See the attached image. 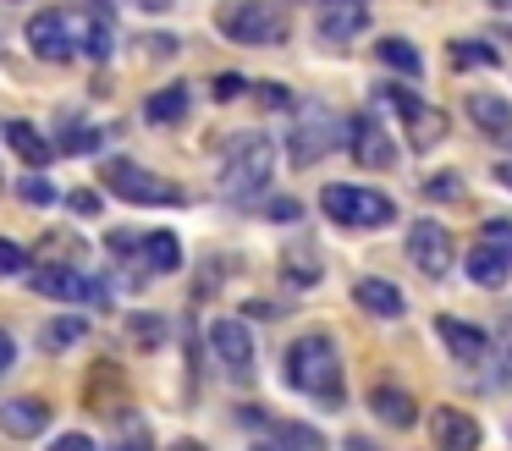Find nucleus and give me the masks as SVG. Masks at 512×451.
I'll return each mask as SVG.
<instances>
[{"mask_svg": "<svg viewBox=\"0 0 512 451\" xmlns=\"http://www.w3.org/2000/svg\"><path fill=\"white\" fill-rule=\"evenodd\" d=\"M287 385L303 391L309 402L320 407H342L347 402V385H342V352L325 330H309L287 347Z\"/></svg>", "mask_w": 512, "mask_h": 451, "instance_id": "1", "label": "nucleus"}, {"mask_svg": "<svg viewBox=\"0 0 512 451\" xmlns=\"http://www.w3.org/2000/svg\"><path fill=\"white\" fill-rule=\"evenodd\" d=\"M270 176H276V143L265 132H232L221 160V193L232 204H254V198H265Z\"/></svg>", "mask_w": 512, "mask_h": 451, "instance_id": "2", "label": "nucleus"}, {"mask_svg": "<svg viewBox=\"0 0 512 451\" xmlns=\"http://www.w3.org/2000/svg\"><path fill=\"white\" fill-rule=\"evenodd\" d=\"M100 182L111 187L116 198H127V204H149V209H171L182 204V187L166 182V176H155L149 165L127 160V154H116V160L100 165Z\"/></svg>", "mask_w": 512, "mask_h": 451, "instance_id": "3", "label": "nucleus"}, {"mask_svg": "<svg viewBox=\"0 0 512 451\" xmlns=\"http://www.w3.org/2000/svg\"><path fill=\"white\" fill-rule=\"evenodd\" d=\"M320 209L336 220V226H391L397 220V204L375 187H358V182H331L320 193Z\"/></svg>", "mask_w": 512, "mask_h": 451, "instance_id": "4", "label": "nucleus"}, {"mask_svg": "<svg viewBox=\"0 0 512 451\" xmlns=\"http://www.w3.org/2000/svg\"><path fill=\"white\" fill-rule=\"evenodd\" d=\"M215 28L232 44H281L287 39V11L265 6V0H232L215 11Z\"/></svg>", "mask_w": 512, "mask_h": 451, "instance_id": "5", "label": "nucleus"}, {"mask_svg": "<svg viewBox=\"0 0 512 451\" xmlns=\"http://www.w3.org/2000/svg\"><path fill=\"white\" fill-rule=\"evenodd\" d=\"M342 132L347 127L325 105L298 110V121H292V132H287V160L298 165V171H309V165H320L331 149H342Z\"/></svg>", "mask_w": 512, "mask_h": 451, "instance_id": "6", "label": "nucleus"}, {"mask_svg": "<svg viewBox=\"0 0 512 451\" xmlns=\"http://www.w3.org/2000/svg\"><path fill=\"white\" fill-rule=\"evenodd\" d=\"M342 143L353 149V160L364 165V171H386V165H397V138L386 132V121H380L375 110H358V116L347 121Z\"/></svg>", "mask_w": 512, "mask_h": 451, "instance_id": "7", "label": "nucleus"}, {"mask_svg": "<svg viewBox=\"0 0 512 451\" xmlns=\"http://www.w3.org/2000/svg\"><path fill=\"white\" fill-rule=\"evenodd\" d=\"M210 352H215V363H221V374L232 385L254 380V336H248L243 319H215L210 325Z\"/></svg>", "mask_w": 512, "mask_h": 451, "instance_id": "8", "label": "nucleus"}, {"mask_svg": "<svg viewBox=\"0 0 512 451\" xmlns=\"http://www.w3.org/2000/svg\"><path fill=\"white\" fill-rule=\"evenodd\" d=\"M408 259H413V270H419V275L441 281V275L452 270V259H457L452 231H446L441 220H413V226H408Z\"/></svg>", "mask_w": 512, "mask_h": 451, "instance_id": "9", "label": "nucleus"}, {"mask_svg": "<svg viewBox=\"0 0 512 451\" xmlns=\"http://www.w3.org/2000/svg\"><path fill=\"white\" fill-rule=\"evenodd\" d=\"M28 286L39 297H56V303H105V286L78 264H45V270L28 275Z\"/></svg>", "mask_w": 512, "mask_h": 451, "instance_id": "10", "label": "nucleus"}, {"mask_svg": "<svg viewBox=\"0 0 512 451\" xmlns=\"http://www.w3.org/2000/svg\"><path fill=\"white\" fill-rule=\"evenodd\" d=\"M28 50H34L39 61H72V55H78L72 11H34V17H28Z\"/></svg>", "mask_w": 512, "mask_h": 451, "instance_id": "11", "label": "nucleus"}, {"mask_svg": "<svg viewBox=\"0 0 512 451\" xmlns=\"http://www.w3.org/2000/svg\"><path fill=\"white\" fill-rule=\"evenodd\" d=\"M314 28H320V39L331 50H342V44H353L369 28V0H320L314 6Z\"/></svg>", "mask_w": 512, "mask_h": 451, "instance_id": "12", "label": "nucleus"}, {"mask_svg": "<svg viewBox=\"0 0 512 451\" xmlns=\"http://www.w3.org/2000/svg\"><path fill=\"white\" fill-rule=\"evenodd\" d=\"M127 402H133L127 374L116 369V363H94L89 380H83V407H94V413H105V418H122Z\"/></svg>", "mask_w": 512, "mask_h": 451, "instance_id": "13", "label": "nucleus"}, {"mask_svg": "<svg viewBox=\"0 0 512 451\" xmlns=\"http://www.w3.org/2000/svg\"><path fill=\"white\" fill-rule=\"evenodd\" d=\"M435 336L446 341V352H452L457 363H485L490 358L485 325H468V319H457V314H435Z\"/></svg>", "mask_w": 512, "mask_h": 451, "instance_id": "14", "label": "nucleus"}, {"mask_svg": "<svg viewBox=\"0 0 512 451\" xmlns=\"http://www.w3.org/2000/svg\"><path fill=\"white\" fill-rule=\"evenodd\" d=\"M0 429L12 440H34L50 429V402L39 396H12V402H0Z\"/></svg>", "mask_w": 512, "mask_h": 451, "instance_id": "15", "label": "nucleus"}, {"mask_svg": "<svg viewBox=\"0 0 512 451\" xmlns=\"http://www.w3.org/2000/svg\"><path fill=\"white\" fill-rule=\"evenodd\" d=\"M430 435L441 451H479V424L463 407H435L430 413Z\"/></svg>", "mask_w": 512, "mask_h": 451, "instance_id": "16", "label": "nucleus"}, {"mask_svg": "<svg viewBox=\"0 0 512 451\" xmlns=\"http://www.w3.org/2000/svg\"><path fill=\"white\" fill-rule=\"evenodd\" d=\"M353 303L364 308V314H375V319H402L408 297L397 292V281H380V275H358V281H353Z\"/></svg>", "mask_w": 512, "mask_h": 451, "instance_id": "17", "label": "nucleus"}, {"mask_svg": "<svg viewBox=\"0 0 512 451\" xmlns=\"http://www.w3.org/2000/svg\"><path fill=\"white\" fill-rule=\"evenodd\" d=\"M468 121H474L490 143H512V105L501 94H485V88L468 94Z\"/></svg>", "mask_w": 512, "mask_h": 451, "instance_id": "18", "label": "nucleus"}, {"mask_svg": "<svg viewBox=\"0 0 512 451\" xmlns=\"http://www.w3.org/2000/svg\"><path fill=\"white\" fill-rule=\"evenodd\" d=\"M72 33H78V55H89V61H111V11H72Z\"/></svg>", "mask_w": 512, "mask_h": 451, "instance_id": "19", "label": "nucleus"}, {"mask_svg": "<svg viewBox=\"0 0 512 451\" xmlns=\"http://www.w3.org/2000/svg\"><path fill=\"white\" fill-rule=\"evenodd\" d=\"M369 413H375L380 424H391V429H413L419 407H413V391H402V385L380 380V385H369Z\"/></svg>", "mask_w": 512, "mask_h": 451, "instance_id": "20", "label": "nucleus"}, {"mask_svg": "<svg viewBox=\"0 0 512 451\" xmlns=\"http://www.w3.org/2000/svg\"><path fill=\"white\" fill-rule=\"evenodd\" d=\"M0 138L12 143V154H17L23 165H34V171H45L50 154H56V143H50L45 132L34 127V121H6V127H0Z\"/></svg>", "mask_w": 512, "mask_h": 451, "instance_id": "21", "label": "nucleus"}, {"mask_svg": "<svg viewBox=\"0 0 512 451\" xmlns=\"http://www.w3.org/2000/svg\"><path fill=\"white\" fill-rule=\"evenodd\" d=\"M468 281L485 286V292H501L512 281V259L501 248H490V242H474L468 248Z\"/></svg>", "mask_w": 512, "mask_h": 451, "instance_id": "22", "label": "nucleus"}, {"mask_svg": "<svg viewBox=\"0 0 512 451\" xmlns=\"http://www.w3.org/2000/svg\"><path fill=\"white\" fill-rule=\"evenodd\" d=\"M402 127H408V149H435V143L446 138V127H452V121H446V110L441 105H430V99H424L419 110H413L408 121H402Z\"/></svg>", "mask_w": 512, "mask_h": 451, "instance_id": "23", "label": "nucleus"}, {"mask_svg": "<svg viewBox=\"0 0 512 451\" xmlns=\"http://www.w3.org/2000/svg\"><path fill=\"white\" fill-rule=\"evenodd\" d=\"M375 61L386 66V72H397L402 83H413V77L424 72V55L413 50V39H397V33H391V39H380V44H375Z\"/></svg>", "mask_w": 512, "mask_h": 451, "instance_id": "24", "label": "nucleus"}, {"mask_svg": "<svg viewBox=\"0 0 512 451\" xmlns=\"http://www.w3.org/2000/svg\"><path fill=\"white\" fill-rule=\"evenodd\" d=\"M144 116L155 121V127H171V121H182V116H188V83L155 88V94L144 99Z\"/></svg>", "mask_w": 512, "mask_h": 451, "instance_id": "25", "label": "nucleus"}, {"mask_svg": "<svg viewBox=\"0 0 512 451\" xmlns=\"http://www.w3.org/2000/svg\"><path fill=\"white\" fill-rule=\"evenodd\" d=\"M144 264L155 275H171V270H182V242H177V231H149L144 237Z\"/></svg>", "mask_w": 512, "mask_h": 451, "instance_id": "26", "label": "nucleus"}, {"mask_svg": "<svg viewBox=\"0 0 512 451\" xmlns=\"http://www.w3.org/2000/svg\"><path fill=\"white\" fill-rule=\"evenodd\" d=\"M89 336V314H56L45 330H39V347L45 352H67L72 341H83Z\"/></svg>", "mask_w": 512, "mask_h": 451, "instance_id": "27", "label": "nucleus"}, {"mask_svg": "<svg viewBox=\"0 0 512 451\" xmlns=\"http://www.w3.org/2000/svg\"><path fill=\"white\" fill-rule=\"evenodd\" d=\"M281 275H287L292 286H320V253L314 248H303V242H292L287 253H281Z\"/></svg>", "mask_w": 512, "mask_h": 451, "instance_id": "28", "label": "nucleus"}, {"mask_svg": "<svg viewBox=\"0 0 512 451\" xmlns=\"http://www.w3.org/2000/svg\"><path fill=\"white\" fill-rule=\"evenodd\" d=\"M270 446L276 451H325V440H320V429H309V424H276L270 429Z\"/></svg>", "mask_w": 512, "mask_h": 451, "instance_id": "29", "label": "nucleus"}, {"mask_svg": "<svg viewBox=\"0 0 512 451\" xmlns=\"http://www.w3.org/2000/svg\"><path fill=\"white\" fill-rule=\"evenodd\" d=\"M452 66H463V72L468 66H485L490 72V66H501V55L490 50V39H452Z\"/></svg>", "mask_w": 512, "mask_h": 451, "instance_id": "30", "label": "nucleus"}, {"mask_svg": "<svg viewBox=\"0 0 512 451\" xmlns=\"http://www.w3.org/2000/svg\"><path fill=\"white\" fill-rule=\"evenodd\" d=\"M375 99H380L386 110H397L402 121H408L413 110L424 105V99H419V88H413V83H380V88H375Z\"/></svg>", "mask_w": 512, "mask_h": 451, "instance_id": "31", "label": "nucleus"}, {"mask_svg": "<svg viewBox=\"0 0 512 451\" xmlns=\"http://www.w3.org/2000/svg\"><path fill=\"white\" fill-rule=\"evenodd\" d=\"M17 198H23V204H34V209H50V204H61V187L50 182V176H23V182H17Z\"/></svg>", "mask_w": 512, "mask_h": 451, "instance_id": "32", "label": "nucleus"}, {"mask_svg": "<svg viewBox=\"0 0 512 451\" xmlns=\"http://www.w3.org/2000/svg\"><path fill=\"white\" fill-rule=\"evenodd\" d=\"M100 143H105V132H100V127H78V121H72L67 138H61L56 149H61V154H94Z\"/></svg>", "mask_w": 512, "mask_h": 451, "instance_id": "33", "label": "nucleus"}, {"mask_svg": "<svg viewBox=\"0 0 512 451\" xmlns=\"http://www.w3.org/2000/svg\"><path fill=\"white\" fill-rule=\"evenodd\" d=\"M419 193L424 198H446V204H452V198H463V176H457V171H435V176H424V182H419Z\"/></svg>", "mask_w": 512, "mask_h": 451, "instance_id": "34", "label": "nucleus"}, {"mask_svg": "<svg viewBox=\"0 0 512 451\" xmlns=\"http://www.w3.org/2000/svg\"><path fill=\"white\" fill-rule=\"evenodd\" d=\"M127 336H133L138 347H155V341L166 336V325H160L155 314H133V319H127Z\"/></svg>", "mask_w": 512, "mask_h": 451, "instance_id": "35", "label": "nucleus"}, {"mask_svg": "<svg viewBox=\"0 0 512 451\" xmlns=\"http://www.w3.org/2000/svg\"><path fill=\"white\" fill-rule=\"evenodd\" d=\"M479 242H490V248H501V253L512 259V220H507V215L485 220V226H479Z\"/></svg>", "mask_w": 512, "mask_h": 451, "instance_id": "36", "label": "nucleus"}, {"mask_svg": "<svg viewBox=\"0 0 512 451\" xmlns=\"http://www.w3.org/2000/svg\"><path fill=\"white\" fill-rule=\"evenodd\" d=\"M28 270V248L12 237H0V275H23Z\"/></svg>", "mask_w": 512, "mask_h": 451, "instance_id": "37", "label": "nucleus"}, {"mask_svg": "<svg viewBox=\"0 0 512 451\" xmlns=\"http://www.w3.org/2000/svg\"><path fill=\"white\" fill-rule=\"evenodd\" d=\"M67 209H72L78 220H94V215L105 209V198L94 193V187H78V193H67Z\"/></svg>", "mask_w": 512, "mask_h": 451, "instance_id": "38", "label": "nucleus"}, {"mask_svg": "<svg viewBox=\"0 0 512 451\" xmlns=\"http://www.w3.org/2000/svg\"><path fill=\"white\" fill-rule=\"evenodd\" d=\"M254 94H259V105H270V110H298V99H292L287 83H259Z\"/></svg>", "mask_w": 512, "mask_h": 451, "instance_id": "39", "label": "nucleus"}, {"mask_svg": "<svg viewBox=\"0 0 512 451\" xmlns=\"http://www.w3.org/2000/svg\"><path fill=\"white\" fill-rule=\"evenodd\" d=\"M111 451H155V446H149V429H144V424H133V429H127V435L111 446Z\"/></svg>", "mask_w": 512, "mask_h": 451, "instance_id": "40", "label": "nucleus"}, {"mask_svg": "<svg viewBox=\"0 0 512 451\" xmlns=\"http://www.w3.org/2000/svg\"><path fill=\"white\" fill-rule=\"evenodd\" d=\"M210 88H215V99H237V94H243L248 83H243V77H237V72H221V77H215Z\"/></svg>", "mask_w": 512, "mask_h": 451, "instance_id": "41", "label": "nucleus"}, {"mask_svg": "<svg viewBox=\"0 0 512 451\" xmlns=\"http://www.w3.org/2000/svg\"><path fill=\"white\" fill-rule=\"evenodd\" d=\"M105 242H111V253H138V248H144V237H138V231H111Z\"/></svg>", "mask_w": 512, "mask_h": 451, "instance_id": "42", "label": "nucleus"}, {"mask_svg": "<svg viewBox=\"0 0 512 451\" xmlns=\"http://www.w3.org/2000/svg\"><path fill=\"white\" fill-rule=\"evenodd\" d=\"M50 451H94V440L72 429V435H61V440H56V446H50Z\"/></svg>", "mask_w": 512, "mask_h": 451, "instance_id": "43", "label": "nucleus"}, {"mask_svg": "<svg viewBox=\"0 0 512 451\" xmlns=\"http://www.w3.org/2000/svg\"><path fill=\"white\" fill-rule=\"evenodd\" d=\"M270 215H276V220H298V204H292V198H270Z\"/></svg>", "mask_w": 512, "mask_h": 451, "instance_id": "44", "label": "nucleus"}, {"mask_svg": "<svg viewBox=\"0 0 512 451\" xmlns=\"http://www.w3.org/2000/svg\"><path fill=\"white\" fill-rule=\"evenodd\" d=\"M12 363H17V341L6 336V330H0V374L12 369Z\"/></svg>", "mask_w": 512, "mask_h": 451, "instance_id": "45", "label": "nucleus"}, {"mask_svg": "<svg viewBox=\"0 0 512 451\" xmlns=\"http://www.w3.org/2000/svg\"><path fill=\"white\" fill-rule=\"evenodd\" d=\"M243 314H254V319H276V314H281V308H276V303H248V308H243Z\"/></svg>", "mask_w": 512, "mask_h": 451, "instance_id": "46", "label": "nucleus"}, {"mask_svg": "<svg viewBox=\"0 0 512 451\" xmlns=\"http://www.w3.org/2000/svg\"><path fill=\"white\" fill-rule=\"evenodd\" d=\"M138 11H149V17H160V11H171V0H133Z\"/></svg>", "mask_w": 512, "mask_h": 451, "instance_id": "47", "label": "nucleus"}, {"mask_svg": "<svg viewBox=\"0 0 512 451\" xmlns=\"http://www.w3.org/2000/svg\"><path fill=\"white\" fill-rule=\"evenodd\" d=\"M512 380V341H507V358H501V369H496V385H507Z\"/></svg>", "mask_w": 512, "mask_h": 451, "instance_id": "48", "label": "nucleus"}, {"mask_svg": "<svg viewBox=\"0 0 512 451\" xmlns=\"http://www.w3.org/2000/svg\"><path fill=\"white\" fill-rule=\"evenodd\" d=\"M347 451H380V446L369 435H353V440H347Z\"/></svg>", "mask_w": 512, "mask_h": 451, "instance_id": "49", "label": "nucleus"}, {"mask_svg": "<svg viewBox=\"0 0 512 451\" xmlns=\"http://www.w3.org/2000/svg\"><path fill=\"white\" fill-rule=\"evenodd\" d=\"M490 39H501V44H512V22H496V28H490Z\"/></svg>", "mask_w": 512, "mask_h": 451, "instance_id": "50", "label": "nucleus"}, {"mask_svg": "<svg viewBox=\"0 0 512 451\" xmlns=\"http://www.w3.org/2000/svg\"><path fill=\"white\" fill-rule=\"evenodd\" d=\"M496 182H501V187H512V160H501V165H496Z\"/></svg>", "mask_w": 512, "mask_h": 451, "instance_id": "51", "label": "nucleus"}, {"mask_svg": "<svg viewBox=\"0 0 512 451\" xmlns=\"http://www.w3.org/2000/svg\"><path fill=\"white\" fill-rule=\"evenodd\" d=\"M171 451H210V446H204V440H177Z\"/></svg>", "mask_w": 512, "mask_h": 451, "instance_id": "52", "label": "nucleus"}, {"mask_svg": "<svg viewBox=\"0 0 512 451\" xmlns=\"http://www.w3.org/2000/svg\"><path fill=\"white\" fill-rule=\"evenodd\" d=\"M485 6H496V11H512V0H485Z\"/></svg>", "mask_w": 512, "mask_h": 451, "instance_id": "53", "label": "nucleus"}]
</instances>
